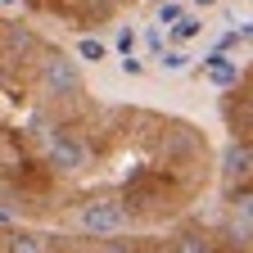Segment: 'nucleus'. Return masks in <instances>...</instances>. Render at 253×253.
<instances>
[{
	"mask_svg": "<svg viewBox=\"0 0 253 253\" xmlns=\"http://www.w3.org/2000/svg\"><path fill=\"white\" fill-rule=\"evenodd\" d=\"M41 82H45L50 95H82V73H77V63H73L68 54H59V50H50V54L41 59Z\"/></svg>",
	"mask_w": 253,
	"mask_h": 253,
	"instance_id": "nucleus-2",
	"label": "nucleus"
},
{
	"mask_svg": "<svg viewBox=\"0 0 253 253\" xmlns=\"http://www.w3.org/2000/svg\"><path fill=\"white\" fill-rule=\"evenodd\" d=\"M5 253H45V235H37V231H9L5 235Z\"/></svg>",
	"mask_w": 253,
	"mask_h": 253,
	"instance_id": "nucleus-5",
	"label": "nucleus"
},
{
	"mask_svg": "<svg viewBox=\"0 0 253 253\" xmlns=\"http://www.w3.org/2000/svg\"><path fill=\"white\" fill-rule=\"evenodd\" d=\"M140 253H168V249H140Z\"/></svg>",
	"mask_w": 253,
	"mask_h": 253,
	"instance_id": "nucleus-11",
	"label": "nucleus"
},
{
	"mask_svg": "<svg viewBox=\"0 0 253 253\" xmlns=\"http://www.w3.org/2000/svg\"><path fill=\"white\" fill-rule=\"evenodd\" d=\"M195 32H199L195 18H181V23H176V37H181V41H185V37H195Z\"/></svg>",
	"mask_w": 253,
	"mask_h": 253,
	"instance_id": "nucleus-9",
	"label": "nucleus"
},
{
	"mask_svg": "<svg viewBox=\"0 0 253 253\" xmlns=\"http://www.w3.org/2000/svg\"><path fill=\"white\" fill-rule=\"evenodd\" d=\"M168 253H212V235L208 231H181L168 244Z\"/></svg>",
	"mask_w": 253,
	"mask_h": 253,
	"instance_id": "nucleus-4",
	"label": "nucleus"
},
{
	"mask_svg": "<svg viewBox=\"0 0 253 253\" xmlns=\"http://www.w3.org/2000/svg\"><path fill=\"white\" fill-rule=\"evenodd\" d=\"M190 63V54H181V50H172V54H163V68H172V73H181Z\"/></svg>",
	"mask_w": 253,
	"mask_h": 253,
	"instance_id": "nucleus-8",
	"label": "nucleus"
},
{
	"mask_svg": "<svg viewBox=\"0 0 253 253\" xmlns=\"http://www.w3.org/2000/svg\"><path fill=\"white\" fill-rule=\"evenodd\" d=\"M118 50L131 59V50H136V37H131V32H122V37H118Z\"/></svg>",
	"mask_w": 253,
	"mask_h": 253,
	"instance_id": "nucleus-10",
	"label": "nucleus"
},
{
	"mask_svg": "<svg viewBox=\"0 0 253 253\" xmlns=\"http://www.w3.org/2000/svg\"><path fill=\"white\" fill-rule=\"evenodd\" d=\"M45 154H50V163H54L59 172H82L86 158H90V149H86L73 131H50V136H45Z\"/></svg>",
	"mask_w": 253,
	"mask_h": 253,
	"instance_id": "nucleus-3",
	"label": "nucleus"
},
{
	"mask_svg": "<svg viewBox=\"0 0 253 253\" xmlns=\"http://www.w3.org/2000/svg\"><path fill=\"white\" fill-rule=\"evenodd\" d=\"M126 221H131V212H126L122 199H90V204H82V212H77V226H82L86 235H95V240L122 235Z\"/></svg>",
	"mask_w": 253,
	"mask_h": 253,
	"instance_id": "nucleus-1",
	"label": "nucleus"
},
{
	"mask_svg": "<svg viewBox=\"0 0 253 253\" xmlns=\"http://www.w3.org/2000/svg\"><path fill=\"white\" fill-rule=\"evenodd\" d=\"M95 253H140V249H131L126 240H100V244H95Z\"/></svg>",
	"mask_w": 253,
	"mask_h": 253,
	"instance_id": "nucleus-7",
	"label": "nucleus"
},
{
	"mask_svg": "<svg viewBox=\"0 0 253 253\" xmlns=\"http://www.w3.org/2000/svg\"><path fill=\"white\" fill-rule=\"evenodd\" d=\"M0 5H14V0H0Z\"/></svg>",
	"mask_w": 253,
	"mask_h": 253,
	"instance_id": "nucleus-12",
	"label": "nucleus"
},
{
	"mask_svg": "<svg viewBox=\"0 0 253 253\" xmlns=\"http://www.w3.org/2000/svg\"><path fill=\"white\" fill-rule=\"evenodd\" d=\"M77 54L86 59V63H100L109 50H104V41H95V37H86V41H77Z\"/></svg>",
	"mask_w": 253,
	"mask_h": 253,
	"instance_id": "nucleus-6",
	"label": "nucleus"
}]
</instances>
